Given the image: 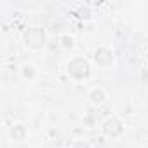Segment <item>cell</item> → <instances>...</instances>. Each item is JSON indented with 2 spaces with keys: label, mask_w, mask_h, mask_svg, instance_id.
<instances>
[{
  "label": "cell",
  "mask_w": 148,
  "mask_h": 148,
  "mask_svg": "<svg viewBox=\"0 0 148 148\" xmlns=\"http://www.w3.org/2000/svg\"><path fill=\"white\" fill-rule=\"evenodd\" d=\"M30 136V131H28V125L25 122H14L11 127H9V138L16 143H23L26 141Z\"/></svg>",
  "instance_id": "5b68a950"
},
{
  "label": "cell",
  "mask_w": 148,
  "mask_h": 148,
  "mask_svg": "<svg viewBox=\"0 0 148 148\" xmlns=\"http://www.w3.org/2000/svg\"><path fill=\"white\" fill-rule=\"evenodd\" d=\"M91 63L84 56H73L66 63V73L71 80L75 82H84L91 77Z\"/></svg>",
  "instance_id": "6da1fadb"
},
{
  "label": "cell",
  "mask_w": 148,
  "mask_h": 148,
  "mask_svg": "<svg viewBox=\"0 0 148 148\" xmlns=\"http://www.w3.org/2000/svg\"><path fill=\"white\" fill-rule=\"evenodd\" d=\"M101 132H103V136H106L110 139H119V138L124 136L125 125H124V122L119 115H108L101 122Z\"/></svg>",
  "instance_id": "3957f363"
},
{
  "label": "cell",
  "mask_w": 148,
  "mask_h": 148,
  "mask_svg": "<svg viewBox=\"0 0 148 148\" xmlns=\"http://www.w3.org/2000/svg\"><path fill=\"white\" fill-rule=\"evenodd\" d=\"M23 44L30 51H40L47 44V33L42 26H28L23 32Z\"/></svg>",
  "instance_id": "7a4b0ae2"
},
{
  "label": "cell",
  "mask_w": 148,
  "mask_h": 148,
  "mask_svg": "<svg viewBox=\"0 0 148 148\" xmlns=\"http://www.w3.org/2000/svg\"><path fill=\"white\" fill-rule=\"evenodd\" d=\"M19 77L25 80V82H33L37 77H38V68L33 64V63H23L19 66Z\"/></svg>",
  "instance_id": "52a82bcc"
},
{
  "label": "cell",
  "mask_w": 148,
  "mask_h": 148,
  "mask_svg": "<svg viewBox=\"0 0 148 148\" xmlns=\"http://www.w3.org/2000/svg\"><path fill=\"white\" fill-rule=\"evenodd\" d=\"M92 63L98 68H110V66H113V63H115V52H113V49L108 47V45L96 47L94 54H92Z\"/></svg>",
  "instance_id": "277c9868"
},
{
  "label": "cell",
  "mask_w": 148,
  "mask_h": 148,
  "mask_svg": "<svg viewBox=\"0 0 148 148\" xmlns=\"http://www.w3.org/2000/svg\"><path fill=\"white\" fill-rule=\"evenodd\" d=\"M106 99H108V92L103 89V87H92V89H89V92H87V101L92 105V106H103L105 103H106Z\"/></svg>",
  "instance_id": "8992f818"
},
{
  "label": "cell",
  "mask_w": 148,
  "mask_h": 148,
  "mask_svg": "<svg viewBox=\"0 0 148 148\" xmlns=\"http://www.w3.org/2000/svg\"><path fill=\"white\" fill-rule=\"evenodd\" d=\"M68 148H92V145L87 139H84V138H77V139H73L68 145Z\"/></svg>",
  "instance_id": "9c48e42d"
},
{
  "label": "cell",
  "mask_w": 148,
  "mask_h": 148,
  "mask_svg": "<svg viewBox=\"0 0 148 148\" xmlns=\"http://www.w3.org/2000/svg\"><path fill=\"white\" fill-rule=\"evenodd\" d=\"M59 44H61L63 49L70 51V49H73V45H75V37L70 35V33H63V35L59 37Z\"/></svg>",
  "instance_id": "ba28073f"
}]
</instances>
